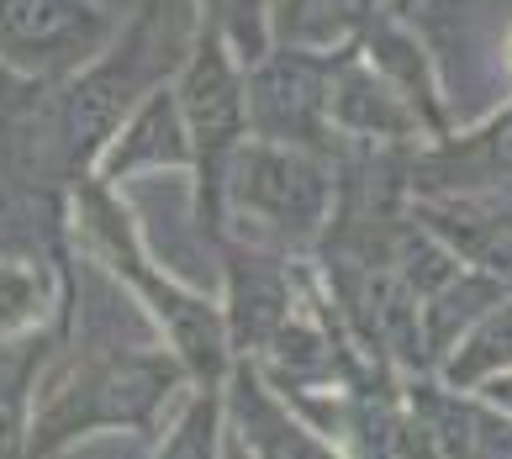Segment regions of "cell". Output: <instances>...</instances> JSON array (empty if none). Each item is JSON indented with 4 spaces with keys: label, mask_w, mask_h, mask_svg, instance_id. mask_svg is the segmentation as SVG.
<instances>
[{
    "label": "cell",
    "mask_w": 512,
    "mask_h": 459,
    "mask_svg": "<svg viewBox=\"0 0 512 459\" xmlns=\"http://www.w3.org/2000/svg\"><path fill=\"white\" fill-rule=\"evenodd\" d=\"M502 370H512V296L486 306V317L449 349L444 380L449 386H486Z\"/></svg>",
    "instance_id": "13"
},
{
    "label": "cell",
    "mask_w": 512,
    "mask_h": 459,
    "mask_svg": "<svg viewBox=\"0 0 512 459\" xmlns=\"http://www.w3.org/2000/svg\"><path fill=\"white\" fill-rule=\"evenodd\" d=\"M0 248H22V243H16V233H11L6 222H0Z\"/></svg>",
    "instance_id": "20"
},
{
    "label": "cell",
    "mask_w": 512,
    "mask_h": 459,
    "mask_svg": "<svg viewBox=\"0 0 512 459\" xmlns=\"http://www.w3.org/2000/svg\"><path fill=\"white\" fill-rule=\"evenodd\" d=\"M196 380L169 349H101L80 354L37 391L27 454H64L96 433H159V417Z\"/></svg>",
    "instance_id": "3"
},
{
    "label": "cell",
    "mask_w": 512,
    "mask_h": 459,
    "mask_svg": "<svg viewBox=\"0 0 512 459\" xmlns=\"http://www.w3.org/2000/svg\"><path fill=\"white\" fill-rule=\"evenodd\" d=\"M227 428L222 438H243L238 454H275V459H312V454H333L338 444H322V433L307 428L296 417L291 396H275L264 380L259 359H233L227 370Z\"/></svg>",
    "instance_id": "9"
},
{
    "label": "cell",
    "mask_w": 512,
    "mask_h": 459,
    "mask_svg": "<svg viewBox=\"0 0 512 459\" xmlns=\"http://www.w3.org/2000/svg\"><path fill=\"white\" fill-rule=\"evenodd\" d=\"M196 153H191V132H185V111H180V95L175 80L148 90L132 117L117 127V138L106 143V153L96 159V175H106L111 185H122L132 175H154V169H191Z\"/></svg>",
    "instance_id": "10"
},
{
    "label": "cell",
    "mask_w": 512,
    "mask_h": 459,
    "mask_svg": "<svg viewBox=\"0 0 512 459\" xmlns=\"http://www.w3.org/2000/svg\"><path fill=\"white\" fill-rule=\"evenodd\" d=\"M101 0H0V59L43 85H64L117 37Z\"/></svg>",
    "instance_id": "7"
},
{
    "label": "cell",
    "mask_w": 512,
    "mask_h": 459,
    "mask_svg": "<svg viewBox=\"0 0 512 459\" xmlns=\"http://www.w3.org/2000/svg\"><path fill=\"white\" fill-rule=\"evenodd\" d=\"M328 6V0H280V16L291 22L286 37H301V43H312V16Z\"/></svg>",
    "instance_id": "17"
},
{
    "label": "cell",
    "mask_w": 512,
    "mask_h": 459,
    "mask_svg": "<svg viewBox=\"0 0 512 459\" xmlns=\"http://www.w3.org/2000/svg\"><path fill=\"white\" fill-rule=\"evenodd\" d=\"M175 95L185 111V132H191V175H196V222L201 233L222 243L227 238V169H233L238 148L254 138L249 117V64L227 48L217 27H196V43L185 53L175 74Z\"/></svg>",
    "instance_id": "4"
},
{
    "label": "cell",
    "mask_w": 512,
    "mask_h": 459,
    "mask_svg": "<svg viewBox=\"0 0 512 459\" xmlns=\"http://www.w3.org/2000/svg\"><path fill=\"white\" fill-rule=\"evenodd\" d=\"M196 16L227 37V48H233L243 64H259L264 53L275 48L270 0H196Z\"/></svg>",
    "instance_id": "14"
},
{
    "label": "cell",
    "mask_w": 512,
    "mask_h": 459,
    "mask_svg": "<svg viewBox=\"0 0 512 459\" xmlns=\"http://www.w3.org/2000/svg\"><path fill=\"white\" fill-rule=\"evenodd\" d=\"M333 185L328 153L249 138L227 169V217H249L280 243H312L333 217Z\"/></svg>",
    "instance_id": "5"
},
{
    "label": "cell",
    "mask_w": 512,
    "mask_h": 459,
    "mask_svg": "<svg viewBox=\"0 0 512 459\" xmlns=\"http://www.w3.org/2000/svg\"><path fill=\"white\" fill-rule=\"evenodd\" d=\"M69 306H74L69 270L53 275L43 259L22 254V248H0V338L48 328V322L69 317Z\"/></svg>",
    "instance_id": "12"
},
{
    "label": "cell",
    "mask_w": 512,
    "mask_h": 459,
    "mask_svg": "<svg viewBox=\"0 0 512 459\" xmlns=\"http://www.w3.org/2000/svg\"><path fill=\"white\" fill-rule=\"evenodd\" d=\"M222 428H227V396H222V386H191V396H185V407H180V417L169 423V433H164V444H159V454H191V459H201V454H217L222 444Z\"/></svg>",
    "instance_id": "15"
},
{
    "label": "cell",
    "mask_w": 512,
    "mask_h": 459,
    "mask_svg": "<svg viewBox=\"0 0 512 459\" xmlns=\"http://www.w3.org/2000/svg\"><path fill=\"white\" fill-rule=\"evenodd\" d=\"M64 343H69V317L16 333V338H0V459L27 454L37 391H43V375Z\"/></svg>",
    "instance_id": "11"
},
{
    "label": "cell",
    "mask_w": 512,
    "mask_h": 459,
    "mask_svg": "<svg viewBox=\"0 0 512 459\" xmlns=\"http://www.w3.org/2000/svg\"><path fill=\"white\" fill-rule=\"evenodd\" d=\"M249 117L254 138L296 143L333 159V53H317L301 37L296 43L275 37V48L259 64H249Z\"/></svg>",
    "instance_id": "6"
},
{
    "label": "cell",
    "mask_w": 512,
    "mask_h": 459,
    "mask_svg": "<svg viewBox=\"0 0 512 459\" xmlns=\"http://www.w3.org/2000/svg\"><path fill=\"white\" fill-rule=\"evenodd\" d=\"M196 27V0H143L96 59L69 74L64 85H53V143H59L69 185L85 169H96L117 127L132 117V106L180 74Z\"/></svg>",
    "instance_id": "2"
},
{
    "label": "cell",
    "mask_w": 512,
    "mask_h": 459,
    "mask_svg": "<svg viewBox=\"0 0 512 459\" xmlns=\"http://www.w3.org/2000/svg\"><path fill=\"white\" fill-rule=\"evenodd\" d=\"M69 238L117 285H127L132 301L154 317L159 338L180 354V365L191 370L196 386H227V370H233V359H238L233 338H227V312L212 296H201L185 280H175L154 254H148L132 206L117 196V185L106 175H96V169H85V175L69 185Z\"/></svg>",
    "instance_id": "1"
},
{
    "label": "cell",
    "mask_w": 512,
    "mask_h": 459,
    "mask_svg": "<svg viewBox=\"0 0 512 459\" xmlns=\"http://www.w3.org/2000/svg\"><path fill=\"white\" fill-rule=\"evenodd\" d=\"M476 391H481L486 401H497V407H502V412L512 417V370H502V375H491L486 386H476Z\"/></svg>",
    "instance_id": "18"
},
{
    "label": "cell",
    "mask_w": 512,
    "mask_h": 459,
    "mask_svg": "<svg viewBox=\"0 0 512 459\" xmlns=\"http://www.w3.org/2000/svg\"><path fill=\"white\" fill-rule=\"evenodd\" d=\"M222 270H227V338H233L238 359H259L270 349V338L286 328V317L296 312V285L286 275V264L270 259L264 248H243L233 238L217 243Z\"/></svg>",
    "instance_id": "8"
},
{
    "label": "cell",
    "mask_w": 512,
    "mask_h": 459,
    "mask_svg": "<svg viewBox=\"0 0 512 459\" xmlns=\"http://www.w3.org/2000/svg\"><path fill=\"white\" fill-rule=\"evenodd\" d=\"M48 95H53V85L27 80V74H16L6 59H0V132L16 127L22 117H32V111L48 101Z\"/></svg>",
    "instance_id": "16"
},
{
    "label": "cell",
    "mask_w": 512,
    "mask_h": 459,
    "mask_svg": "<svg viewBox=\"0 0 512 459\" xmlns=\"http://www.w3.org/2000/svg\"><path fill=\"white\" fill-rule=\"evenodd\" d=\"M391 11H396V16H412V11H417V0H391Z\"/></svg>",
    "instance_id": "19"
}]
</instances>
